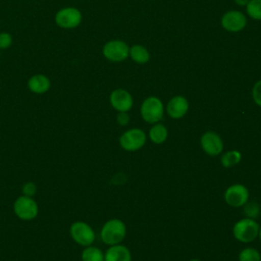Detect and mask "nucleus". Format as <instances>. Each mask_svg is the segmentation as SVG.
Here are the masks:
<instances>
[{"label":"nucleus","instance_id":"nucleus-12","mask_svg":"<svg viewBox=\"0 0 261 261\" xmlns=\"http://www.w3.org/2000/svg\"><path fill=\"white\" fill-rule=\"evenodd\" d=\"M109 101L117 112H127L134 105L132 94L124 89H115L110 93Z\"/></svg>","mask_w":261,"mask_h":261},{"label":"nucleus","instance_id":"nucleus-9","mask_svg":"<svg viewBox=\"0 0 261 261\" xmlns=\"http://www.w3.org/2000/svg\"><path fill=\"white\" fill-rule=\"evenodd\" d=\"M224 201L231 207L239 208L244 206L250 197L249 190L242 184H234L229 186L224 192Z\"/></svg>","mask_w":261,"mask_h":261},{"label":"nucleus","instance_id":"nucleus-28","mask_svg":"<svg viewBox=\"0 0 261 261\" xmlns=\"http://www.w3.org/2000/svg\"><path fill=\"white\" fill-rule=\"evenodd\" d=\"M189 261H201V260H199V259H196V258H194V259H191V260H189Z\"/></svg>","mask_w":261,"mask_h":261},{"label":"nucleus","instance_id":"nucleus-15","mask_svg":"<svg viewBox=\"0 0 261 261\" xmlns=\"http://www.w3.org/2000/svg\"><path fill=\"white\" fill-rule=\"evenodd\" d=\"M51 82L49 77L42 73H36L32 75L28 81V88L35 94H44L49 91Z\"/></svg>","mask_w":261,"mask_h":261},{"label":"nucleus","instance_id":"nucleus-10","mask_svg":"<svg viewBox=\"0 0 261 261\" xmlns=\"http://www.w3.org/2000/svg\"><path fill=\"white\" fill-rule=\"evenodd\" d=\"M200 144L203 151L209 156H217L221 154L224 147L221 137L213 130L205 132L201 136Z\"/></svg>","mask_w":261,"mask_h":261},{"label":"nucleus","instance_id":"nucleus-16","mask_svg":"<svg viewBox=\"0 0 261 261\" xmlns=\"http://www.w3.org/2000/svg\"><path fill=\"white\" fill-rule=\"evenodd\" d=\"M128 56L130 59L138 64H146L150 60V52L143 45H134L129 47Z\"/></svg>","mask_w":261,"mask_h":261},{"label":"nucleus","instance_id":"nucleus-20","mask_svg":"<svg viewBox=\"0 0 261 261\" xmlns=\"http://www.w3.org/2000/svg\"><path fill=\"white\" fill-rule=\"evenodd\" d=\"M246 11L252 19L261 20V0H250L246 5Z\"/></svg>","mask_w":261,"mask_h":261},{"label":"nucleus","instance_id":"nucleus-21","mask_svg":"<svg viewBox=\"0 0 261 261\" xmlns=\"http://www.w3.org/2000/svg\"><path fill=\"white\" fill-rule=\"evenodd\" d=\"M239 261H261V255L254 248H245L239 254Z\"/></svg>","mask_w":261,"mask_h":261},{"label":"nucleus","instance_id":"nucleus-23","mask_svg":"<svg viewBox=\"0 0 261 261\" xmlns=\"http://www.w3.org/2000/svg\"><path fill=\"white\" fill-rule=\"evenodd\" d=\"M12 44V37L7 32H1L0 33V50L1 49H7Z\"/></svg>","mask_w":261,"mask_h":261},{"label":"nucleus","instance_id":"nucleus-14","mask_svg":"<svg viewBox=\"0 0 261 261\" xmlns=\"http://www.w3.org/2000/svg\"><path fill=\"white\" fill-rule=\"evenodd\" d=\"M104 261H132V254L127 247L120 244L113 245L105 252Z\"/></svg>","mask_w":261,"mask_h":261},{"label":"nucleus","instance_id":"nucleus-27","mask_svg":"<svg viewBox=\"0 0 261 261\" xmlns=\"http://www.w3.org/2000/svg\"><path fill=\"white\" fill-rule=\"evenodd\" d=\"M258 237H259V239H260V241H261V226L259 227V233H258Z\"/></svg>","mask_w":261,"mask_h":261},{"label":"nucleus","instance_id":"nucleus-17","mask_svg":"<svg viewBox=\"0 0 261 261\" xmlns=\"http://www.w3.org/2000/svg\"><path fill=\"white\" fill-rule=\"evenodd\" d=\"M168 137V130L163 123L157 122L149 130V138L154 144H163Z\"/></svg>","mask_w":261,"mask_h":261},{"label":"nucleus","instance_id":"nucleus-3","mask_svg":"<svg viewBox=\"0 0 261 261\" xmlns=\"http://www.w3.org/2000/svg\"><path fill=\"white\" fill-rule=\"evenodd\" d=\"M142 118L148 123L159 122L164 114V105L156 96L147 97L141 104L140 108Z\"/></svg>","mask_w":261,"mask_h":261},{"label":"nucleus","instance_id":"nucleus-5","mask_svg":"<svg viewBox=\"0 0 261 261\" xmlns=\"http://www.w3.org/2000/svg\"><path fill=\"white\" fill-rule=\"evenodd\" d=\"M129 47L121 40H110L102 48L103 56L111 62H121L128 57Z\"/></svg>","mask_w":261,"mask_h":261},{"label":"nucleus","instance_id":"nucleus-22","mask_svg":"<svg viewBox=\"0 0 261 261\" xmlns=\"http://www.w3.org/2000/svg\"><path fill=\"white\" fill-rule=\"evenodd\" d=\"M252 98L258 106L261 107V80L257 81L252 88Z\"/></svg>","mask_w":261,"mask_h":261},{"label":"nucleus","instance_id":"nucleus-25","mask_svg":"<svg viewBox=\"0 0 261 261\" xmlns=\"http://www.w3.org/2000/svg\"><path fill=\"white\" fill-rule=\"evenodd\" d=\"M116 121L119 125L124 126L129 122V115L127 114V112H118L116 116Z\"/></svg>","mask_w":261,"mask_h":261},{"label":"nucleus","instance_id":"nucleus-19","mask_svg":"<svg viewBox=\"0 0 261 261\" xmlns=\"http://www.w3.org/2000/svg\"><path fill=\"white\" fill-rule=\"evenodd\" d=\"M83 261H104V253L97 247L87 246L82 252Z\"/></svg>","mask_w":261,"mask_h":261},{"label":"nucleus","instance_id":"nucleus-13","mask_svg":"<svg viewBox=\"0 0 261 261\" xmlns=\"http://www.w3.org/2000/svg\"><path fill=\"white\" fill-rule=\"evenodd\" d=\"M189 110V101L181 95L173 96L166 105L167 114L173 119L182 118Z\"/></svg>","mask_w":261,"mask_h":261},{"label":"nucleus","instance_id":"nucleus-6","mask_svg":"<svg viewBox=\"0 0 261 261\" xmlns=\"http://www.w3.org/2000/svg\"><path fill=\"white\" fill-rule=\"evenodd\" d=\"M55 23L61 29H75L83 20L82 12L75 7H64L58 10L54 17Z\"/></svg>","mask_w":261,"mask_h":261},{"label":"nucleus","instance_id":"nucleus-18","mask_svg":"<svg viewBox=\"0 0 261 261\" xmlns=\"http://www.w3.org/2000/svg\"><path fill=\"white\" fill-rule=\"evenodd\" d=\"M242 160V154L238 150H229L222 154L221 156V165L225 168H230L239 164Z\"/></svg>","mask_w":261,"mask_h":261},{"label":"nucleus","instance_id":"nucleus-11","mask_svg":"<svg viewBox=\"0 0 261 261\" xmlns=\"http://www.w3.org/2000/svg\"><path fill=\"white\" fill-rule=\"evenodd\" d=\"M220 23L225 31L238 33L245 29L247 24V17L239 10H229L222 15Z\"/></svg>","mask_w":261,"mask_h":261},{"label":"nucleus","instance_id":"nucleus-4","mask_svg":"<svg viewBox=\"0 0 261 261\" xmlns=\"http://www.w3.org/2000/svg\"><path fill=\"white\" fill-rule=\"evenodd\" d=\"M147 136L145 132L141 128L135 127L125 130L119 137L120 147L128 152H134L140 150L146 143Z\"/></svg>","mask_w":261,"mask_h":261},{"label":"nucleus","instance_id":"nucleus-8","mask_svg":"<svg viewBox=\"0 0 261 261\" xmlns=\"http://www.w3.org/2000/svg\"><path fill=\"white\" fill-rule=\"evenodd\" d=\"M69 233L72 240L81 246H91L95 241L93 228L84 221H75L70 225Z\"/></svg>","mask_w":261,"mask_h":261},{"label":"nucleus","instance_id":"nucleus-26","mask_svg":"<svg viewBox=\"0 0 261 261\" xmlns=\"http://www.w3.org/2000/svg\"><path fill=\"white\" fill-rule=\"evenodd\" d=\"M234 1V3L237 4V5H239V6H245L246 7V5L248 4V2L250 1V0H233Z\"/></svg>","mask_w":261,"mask_h":261},{"label":"nucleus","instance_id":"nucleus-2","mask_svg":"<svg viewBox=\"0 0 261 261\" xmlns=\"http://www.w3.org/2000/svg\"><path fill=\"white\" fill-rule=\"evenodd\" d=\"M259 227L260 225L255 219L251 217H245L238 220L233 224L232 234L239 242L251 243L257 239Z\"/></svg>","mask_w":261,"mask_h":261},{"label":"nucleus","instance_id":"nucleus-7","mask_svg":"<svg viewBox=\"0 0 261 261\" xmlns=\"http://www.w3.org/2000/svg\"><path fill=\"white\" fill-rule=\"evenodd\" d=\"M13 211L15 215L22 220H32L38 215V204L32 197L20 196L13 204Z\"/></svg>","mask_w":261,"mask_h":261},{"label":"nucleus","instance_id":"nucleus-24","mask_svg":"<svg viewBox=\"0 0 261 261\" xmlns=\"http://www.w3.org/2000/svg\"><path fill=\"white\" fill-rule=\"evenodd\" d=\"M37 192V187L34 182H25L23 186H22V193L24 196H28V197H32L36 194Z\"/></svg>","mask_w":261,"mask_h":261},{"label":"nucleus","instance_id":"nucleus-29","mask_svg":"<svg viewBox=\"0 0 261 261\" xmlns=\"http://www.w3.org/2000/svg\"><path fill=\"white\" fill-rule=\"evenodd\" d=\"M0 55H1V52H0Z\"/></svg>","mask_w":261,"mask_h":261},{"label":"nucleus","instance_id":"nucleus-1","mask_svg":"<svg viewBox=\"0 0 261 261\" xmlns=\"http://www.w3.org/2000/svg\"><path fill=\"white\" fill-rule=\"evenodd\" d=\"M101 240L109 246L120 244L126 236V226L120 219L113 218L106 221L101 228Z\"/></svg>","mask_w":261,"mask_h":261}]
</instances>
